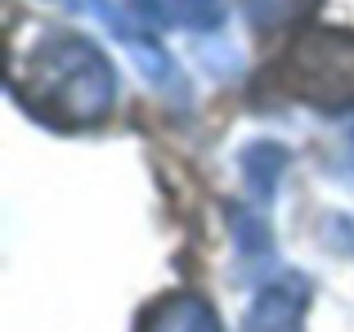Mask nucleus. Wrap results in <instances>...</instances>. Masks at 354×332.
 Returning <instances> with one entry per match:
<instances>
[{
	"label": "nucleus",
	"mask_w": 354,
	"mask_h": 332,
	"mask_svg": "<svg viewBox=\"0 0 354 332\" xmlns=\"http://www.w3.org/2000/svg\"><path fill=\"white\" fill-rule=\"evenodd\" d=\"M14 95L59 126H95L117 99V72L90 36L41 32L32 59H14Z\"/></svg>",
	"instance_id": "1"
},
{
	"label": "nucleus",
	"mask_w": 354,
	"mask_h": 332,
	"mask_svg": "<svg viewBox=\"0 0 354 332\" xmlns=\"http://www.w3.org/2000/svg\"><path fill=\"white\" fill-rule=\"evenodd\" d=\"M274 81L283 95L319 108L350 113L354 108V36L350 32H305L278 59Z\"/></svg>",
	"instance_id": "2"
},
{
	"label": "nucleus",
	"mask_w": 354,
	"mask_h": 332,
	"mask_svg": "<svg viewBox=\"0 0 354 332\" xmlns=\"http://www.w3.org/2000/svg\"><path fill=\"white\" fill-rule=\"evenodd\" d=\"M305 306H310V283L296 274H283L256 292L242 332H305Z\"/></svg>",
	"instance_id": "3"
},
{
	"label": "nucleus",
	"mask_w": 354,
	"mask_h": 332,
	"mask_svg": "<svg viewBox=\"0 0 354 332\" xmlns=\"http://www.w3.org/2000/svg\"><path fill=\"white\" fill-rule=\"evenodd\" d=\"M139 332H220V319L202 297L175 292V297H162L148 310Z\"/></svg>",
	"instance_id": "4"
},
{
	"label": "nucleus",
	"mask_w": 354,
	"mask_h": 332,
	"mask_svg": "<svg viewBox=\"0 0 354 332\" xmlns=\"http://www.w3.org/2000/svg\"><path fill=\"white\" fill-rule=\"evenodd\" d=\"M238 5H242V14H247V23L256 27L260 36H269V32L305 23L323 0H238Z\"/></svg>",
	"instance_id": "5"
},
{
	"label": "nucleus",
	"mask_w": 354,
	"mask_h": 332,
	"mask_svg": "<svg viewBox=\"0 0 354 332\" xmlns=\"http://www.w3.org/2000/svg\"><path fill=\"white\" fill-rule=\"evenodd\" d=\"M283 166H287V149H278V144H251V149L242 153V171H247V180L256 184L260 198H269V193H274Z\"/></svg>",
	"instance_id": "6"
},
{
	"label": "nucleus",
	"mask_w": 354,
	"mask_h": 332,
	"mask_svg": "<svg viewBox=\"0 0 354 332\" xmlns=\"http://www.w3.org/2000/svg\"><path fill=\"white\" fill-rule=\"evenodd\" d=\"M166 5H171V23L189 27V32H216L225 23L220 0H166Z\"/></svg>",
	"instance_id": "7"
},
{
	"label": "nucleus",
	"mask_w": 354,
	"mask_h": 332,
	"mask_svg": "<svg viewBox=\"0 0 354 332\" xmlns=\"http://www.w3.org/2000/svg\"><path fill=\"white\" fill-rule=\"evenodd\" d=\"M126 9L139 18V23H166V9H162V0H126Z\"/></svg>",
	"instance_id": "8"
},
{
	"label": "nucleus",
	"mask_w": 354,
	"mask_h": 332,
	"mask_svg": "<svg viewBox=\"0 0 354 332\" xmlns=\"http://www.w3.org/2000/svg\"><path fill=\"white\" fill-rule=\"evenodd\" d=\"M59 5H68V9H81V5H86V0H59Z\"/></svg>",
	"instance_id": "9"
},
{
	"label": "nucleus",
	"mask_w": 354,
	"mask_h": 332,
	"mask_svg": "<svg viewBox=\"0 0 354 332\" xmlns=\"http://www.w3.org/2000/svg\"><path fill=\"white\" fill-rule=\"evenodd\" d=\"M350 140H354V135H350Z\"/></svg>",
	"instance_id": "10"
}]
</instances>
